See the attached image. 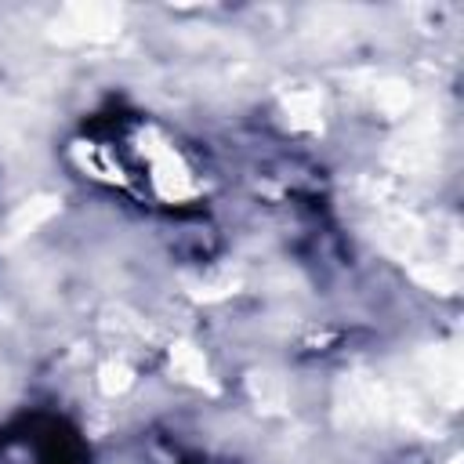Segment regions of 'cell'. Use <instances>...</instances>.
Wrapping results in <instances>:
<instances>
[{"label":"cell","instance_id":"obj_1","mask_svg":"<svg viewBox=\"0 0 464 464\" xmlns=\"http://www.w3.org/2000/svg\"><path fill=\"white\" fill-rule=\"evenodd\" d=\"M334 417L341 428L366 431V428H388V424H406V428H431L428 410L406 384H392L373 373H348L341 377L334 392Z\"/></svg>","mask_w":464,"mask_h":464},{"label":"cell","instance_id":"obj_2","mask_svg":"<svg viewBox=\"0 0 464 464\" xmlns=\"http://www.w3.org/2000/svg\"><path fill=\"white\" fill-rule=\"evenodd\" d=\"M446 138H442V123L435 112H420L413 116L384 149V163L395 174H410V178H424L439 170Z\"/></svg>","mask_w":464,"mask_h":464},{"label":"cell","instance_id":"obj_3","mask_svg":"<svg viewBox=\"0 0 464 464\" xmlns=\"http://www.w3.org/2000/svg\"><path fill=\"white\" fill-rule=\"evenodd\" d=\"M120 25H123V11L116 4H65L51 25H47V36L54 44H109L120 36Z\"/></svg>","mask_w":464,"mask_h":464},{"label":"cell","instance_id":"obj_4","mask_svg":"<svg viewBox=\"0 0 464 464\" xmlns=\"http://www.w3.org/2000/svg\"><path fill=\"white\" fill-rule=\"evenodd\" d=\"M417 377L431 392V399L442 402L446 410H453L460 402L464 377H460V352L453 344H431V348H424L417 355Z\"/></svg>","mask_w":464,"mask_h":464},{"label":"cell","instance_id":"obj_5","mask_svg":"<svg viewBox=\"0 0 464 464\" xmlns=\"http://www.w3.org/2000/svg\"><path fill=\"white\" fill-rule=\"evenodd\" d=\"M141 141H149V145H141V149L149 152V163H152V185H156V192H160L163 199H170V203H178V199L192 196V192H196V181H192L188 167L181 163V156H178L167 141H160L152 130H149Z\"/></svg>","mask_w":464,"mask_h":464},{"label":"cell","instance_id":"obj_6","mask_svg":"<svg viewBox=\"0 0 464 464\" xmlns=\"http://www.w3.org/2000/svg\"><path fill=\"white\" fill-rule=\"evenodd\" d=\"M54 214H58V196H47V192L29 196L25 203H18V207L11 210L7 225H4V236H0V246H14V243H22V239L33 236L40 225H47Z\"/></svg>","mask_w":464,"mask_h":464},{"label":"cell","instance_id":"obj_7","mask_svg":"<svg viewBox=\"0 0 464 464\" xmlns=\"http://www.w3.org/2000/svg\"><path fill=\"white\" fill-rule=\"evenodd\" d=\"M246 392L261 413H283L290 402V388H286L283 373H276V370H254L246 377Z\"/></svg>","mask_w":464,"mask_h":464},{"label":"cell","instance_id":"obj_8","mask_svg":"<svg viewBox=\"0 0 464 464\" xmlns=\"http://www.w3.org/2000/svg\"><path fill=\"white\" fill-rule=\"evenodd\" d=\"M286 120L297 130H323V94L315 87H294L283 98Z\"/></svg>","mask_w":464,"mask_h":464},{"label":"cell","instance_id":"obj_9","mask_svg":"<svg viewBox=\"0 0 464 464\" xmlns=\"http://www.w3.org/2000/svg\"><path fill=\"white\" fill-rule=\"evenodd\" d=\"M170 370H174L181 381L196 384V388L218 392V384H214V377H210V366H207L203 352H199L196 344H188V341H174V344H170Z\"/></svg>","mask_w":464,"mask_h":464},{"label":"cell","instance_id":"obj_10","mask_svg":"<svg viewBox=\"0 0 464 464\" xmlns=\"http://www.w3.org/2000/svg\"><path fill=\"white\" fill-rule=\"evenodd\" d=\"M370 102H373L381 112H388V116H406V112L413 109V91H410L406 80L388 76V80H373V83H370Z\"/></svg>","mask_w":464,"mask_h":464},{"label":"cell","instance_id":"obj_11","mask_svg":"<svg viewBox=\"0 0 464 464\" xmlns=\"http://www.w3.org/2000/svg\"><path fill=\"white\" fill-rule=\"evenodd\" d=\"M410 279L431 294H453L457 290L453 261H417V265H410Z\"/></svg>","mask_w":464,"mask_h":464},{"label":"cell","instance_id":"obj_12","mask_svg":"<svg viewBox=\"0 0 464 464\" xmlns=\"http://www.w3.org/2000/svg\"><path fill=\"white\" fill-rule=\"evenodd\" d=\"M130 381H134V373H130V366H127L123 359H109V362L98 370V388H102L105 395H120V392H127Z\"/></svg>","mask_w":464,"mask_h":464},{"label":"cell","instance_id":"obj_13","mask_svg":"<svg viewBox=\"0 0 464 464\" xmlns=\"http://www.w3.org/2000/svg\"><path fill=\"white\" fill-rule=\"evenodd\" d=\"M232 290H236V279L232 276H210V279L188 283V294L199 297V301H218V297H228Z\"/></svg>","mask_w":464,"mask_h":464}]
</instances>
